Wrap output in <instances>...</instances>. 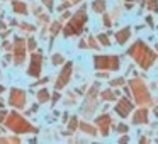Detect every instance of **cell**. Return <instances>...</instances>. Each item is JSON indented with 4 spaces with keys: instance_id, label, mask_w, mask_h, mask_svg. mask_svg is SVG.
<instances>
[{
    "instance_id": "obj_1",
    "label": "cell",
    "mask_w": 158,
    "mask_h": 144,
    "mask_svg": "<svg viewBox=\"0 0 158 144\" xmlns=\"http://www.w3.org/2000/svg\"><path fill=\"white\" fill-rule=\"evenodd\" d=\"M129 54L133 56V58L139 63V66H143V68H150L151 63H153V59H155V54L148 49V46L144 44V42H141V41L134 42V44L131 46Z\"/></svg>"
},
{
    "instance_id": "obj_2",
    "label": "cell",
    "mask_w": 158,
    "mask_h": 144,
    "mask_svg": "<svg viewBox=\"0 0 158 144\" xmlns=\"http://www.w3.org/2000/svg\"><path fill=\"white\" fill-rule=\"evenodd\" d=\"M85 21H87L85 12L80 10L78 14H77L75 17L72 19V22L68 24V27L65 29V34H66V36H72L73 32H75V34H78V32L82 31V27H83V24H85Z\"/></svg>"
},
{
    "instance_id": "obj_3",
    "label": "cell",
    "mask_w": 158,
    "mask_h": 144,
    "mask_svg": "<svg viewBox=\"0 0 158 144\" xmlns=\"http://www.w3.org/2000/svg\"><path fill=\"white\" fill-rule=\"evenodd\" d=\"M95 68L104 70H117L119 68V58L117 56H97L95 59Z\"/></svg>"
},
{
    "instance_id": "obj_4",
    "label": "cell",
    "mask_w": 158,
    "mask_h": 144,
    "mask_svg": "<svg viewBox=\"0 0 158 144\" xmlns=\"http://www.w3.org/2000/svg\"><path fill=\"white\" fill-rule=\"evenodd\" d=\"M131 88L134 90V97H136V102L138 103H146L150 102V95H148V90L139 80H134L131 82Z\"/></svg>"
},
{
    "instance_id": "obj_5",
    "label": "cell",
    "mask_w": 158,
    "mask_h": 144,
    "mask_svg": "<svg viewBox=\"0 0 158 144\" xmlns=\"http://www.w3.org/2000/svg\"><path fill=\"white\" fill-rule=\"evenodd\" d=\"M9 126L10 127H14L17 132H27V130H31V126L29 124H26L24 120L21 119L19 115H10V120H9Z\"/></svg>"
},
{
    "instance_id": "obj_6",
    "label": "cell",
    "mask_w": 158,
    "mask_h": 144,
    "mask_svg": "<svg viewBox=\"0 0 158 144\" xmlns=\"http://www.w3.org/2000/svg\"><path fill=\"white\" fill-rule=\"evenodd\" d=\"M131 109H133V103H129V100H126V98H121L119 103L116 105V112L119 114L121 117H126Z\"/></svg>"
},
{
    "instance_id": "obj_7",
    "label": "cell",
    "mask_w": 158,
    "mask_h": 144,
    "mask_svg": "<svg viewBox=\"0 0 158 144\" xmlns=\"http://www.w3.org/2000/svg\"><path fill=\"white\" fill-rule=\"evenodd\" d=\"M70 71H72V65H66L65 68H63V71H61V75H60V80L56 82V88H61L63 85H65L66 82L70 80Z\"/></svg>"
},
{
    "instance_id": "obj_8",
    "label": "cell",
    "mask_w": 158,
    "mask_h": 144,
    "mask_svg": "<svg viewBox=\"0 0 158 144\" xmlns=\"http://www.w3.org/2000/svg\"><path fill=\"white\" fill-rule=\"evenodd\" d=\"M97 124H99V127H100V132H102L104 136H107V134H109V124H110L109 115L99 117V119H97Z\"/></svg>"
},
{
    "instance_id": "obj_9",
    "label": "cell",
    "mask_w": 158,
    "mask_h": 144,
    "mask_svg": "<svg viewBox=\"0 0 158 144\" xmlns=\"http://www.w3.org/2000/svg\"><path fill=\"white\" fill-rule=\"evenodd\" d=\"M31 61H32V63H31V68H29V73L36 76V75L39 73V68H41V56H39V54H34Z\"/></svg>"
},
{
    "instance_id": "obj_10",
    "label": "cell",
    "mask_w": 158,
    "mask_h": 144,
    "mask_svg": "<svg viewBox=\"0 0 158 144\" xmlns=\"http://www.w3.org/2000/svg\"><path fill=\"white\" fill-rule=\"evenodd\" d=\"M10 102H12V105L22 107V105H24V93L19 92V90H14L12 95H10Z\"/></svg>"
},
{
    "instance_id": "obj_11",
    "label": "cell",
    "mask_w": 158,
    "mask_h": 144,
    "mask_svg": "<svg viewBox=\"0 0 158 144\" xmlns=\"http://www.w3.org/2000/svg\"><path fill=\"white\" fill-rule=\"evenodd\" d=\"M129 34H131L129 27L123 29V31H119V32H117V34H116V41L119 42V44H124V42L127 41V38H129Z\"/></svg>"
},
{
    "instance_id": "obj_12",
    "label": "cell",
    "mask_w": 158,
    "mask_h": 144,
    "mask_svg": "<svg viewBox=\"0 0 158 144\" xmlns=\"http://www.w3.org/2000/svg\"><path fill=\"white\" fill-rule=\"evenodd\" d=\"M133 122L134 124H141V122H148V112L146 110H138L136 112V115H134V119H133Z\"/></svg>"
},
{
    "instance_id": "obj_13",
    "label": "cell",
    "mask_w": 158,
    "mask_h": 144,
    "mask_svg": "<svg viewBox=\"0 0 158 144\" xmlns=\"http://www.w3.org/2000/svg\"><path fill=\"white\" fill-rule=\"evenodd\" d=\"M104 9H106V2L104 0H95L94 2V10L95 12H104Z\"/></svg>"
},
{
    "instance_id": "obj_14",
    "label": "cell",
    "mask_w": 158,
    "mask_h": 144,
    "mask_svg": "<svg viewBox=\"0 0 158 144\" xmlns=\"http://www.w3.org/2000/svg\"><path fill=\"white\" fill-rule=\"evenodd\" d=\"M148 5H150L151 10H156L158 12V2H156V0H148Z\"/></svg>"
},
{
    "instance_id": "obj_15",
    "label": "cell",
    "mask_w": 158,
    "mask_h": 144,
    "mask_svg": "<svg viewBox=\"0 0 158 144\" xmlns=\"http://www.w3.org/2000/svg\"><path fill=\"white\" fill-rule=\"evenodd\" d=\"M82 129L85 130V132H89V134H95V130H94V127L87 126V124H82Z\"/></svg>"
},
{
    "instance_id": "obj_16",
    "label": "cell",
    "mask_w": 158,
    "mask_h": 144,
    "mask_svg": "<svg viewBox=\"0 0 158 144\" xmlns=\"http://www.w3.org/2000/svg\"><path fill=\"white\" fill-rule=\"evenodd\" d=\"M14 7H15V10H17V12H22V14L26 12V9H24V4H19V2H17V4H14Z\"/></svg>"
},
{
    "instance_id": "obj_17",
    "label": "cell",
    "mask_w": 158,
    "mask_h": 144,
    "mask_svg": "<svg viewBox=\"0 0 158 144\" xmlns=\"http://www.w3.org/2000/svg\"><path fill=\"white\" fill-rule=\"evenodd\" d=\"M99 41L102 42V44H106V46L109 44V39H107V38H106V36H104V34H100V36H99Z\"/></svg>"
},
{
    "instance_id": "obj_18",
    "label": "cell",
    "mask_w": 158,
    "mask_h": 144,
    "mask_svg": "<svg viewBox=\"0 0 158 144\" xmlns=\"http://www.w3.org/2000/svg\"><path fill=\"white\" fill-rule=\"evenodd\" d=\"M60 61H63V58L60 54H56V56H53V63H55V65H60Z\"/></svg>"
},
{
    "instance_id": "obj_19",
    "label": "cell",
    "mask_w": 158,
    "mask_h": 144,
    "mask_svg": "<svg viewBox=\"0 0 158 144\" xmlns=\"http://www.w3.org/2000/svg\"><path fill=\"white\" fill-rule=\"evenodd\" d=\"M46 98H48V93H46V92H41V93H39V100H43V102H44Z\"/></svg>"
},
{
    "instance_id": "obj_20",
    "label": "cell",
    "mask_w": 158,
    "mask_h": 144,
    "mask_svg": "<svg viewBox=\"0 0 158 144\" xmlns=\"http://www.w3.org/2000/svg\"><path fill=\"white\" fill-rule=\"evenodd\" d=\"M102 98H114V95L110 92H106V93H102Z\"/></svg>"
},
{
    "instance_id": "obj_21",
    "label": "cell",
    "mask_w": 158,
    "mask_h": 144,
    "mask_svg": "<svg viewBox=\"0 0 158 144\" xmlns=\"http://www.w3.org/2000/svg\"><path fill=\"white\" fill-rule=\"evenodd\" d=\"M117 130H119V132H126V130H127V127L121 124V126H117Z\"/></svg>"
},
{
    "instance_id": "obj_22",
    "label": "cell",
    "mask_w": 158,
    "mask_h": 144,
    "mask_svg": "<svg viewBox=\"0 0 158 144\" xmlns=\"http://www.w3.org/2000/svg\"><path fill=\"white\" fill-rule=\"evenodd\" d=\"M75 127H77V120L73 119L72 122H70V129H75Z\"/></svg>"
},
{
    "instance_id": "obj_23",
    "label": "cell",
    "mask_w": 158,
    "mask_h": 144,
    "mask_svg": "<svg viewBox=\"0 0 158 144\" xmlns=\"http://www.w3.org/2000/svg\"><path fill=\"white\" fill-rule=\"evenodd\" d=\"M2 92H4V86H0V93H2Z\"/></svg>"
},
{
    "instance_id": "obj_24",
    "label": "cell",
    "mask_w": 158,
    "mask_h": 144,
    "mask_svg": "<svg viewBox=\"0 0 158 144\" xmlns=\"http://www.w3.org/2000/svg\"><path fill=\"white\" fill-rule=\"evenodd\" d=\"M2 119H4V114H0V120H2Z\"/></svg>"
},
{
    "instance_id": "obj_25",
    "label": "cell",
    "mask_w": 158,
    "mask_h": 144,
    "mask_svg": "<svg viewBox=\"0 0 158 144\" xmlns=\"http://www.w3.org/2000/svg\"><path fill=\"white\" fill-rule=\"evenodd\" d=\"M73 2H78V0H73Z\"/></svg>"
},
{
    "instance_id": "obj_26",
    "label": "cell",
    "mask_w": 158,
    "mask_h": 144,
    "mask_svg": "<svg viewBox=\"0 0 158 144\" xmlns=\"http://www.w3.org/2000/svg\"><path fill=\"white\" fill-rule=\"evenodd\" d=\"M0 107H2V102H0Z\"/></svg>"
},
{
    "instance_id": "obj_27",
    "label": "cell",
    "mask_w": 158,
    "mask_h": 144,
    "mask_svg": "<svg viewBox=\"0 0 158 144\" xmlns=\"http://www.w3.org/2000/svg\"><path fill=\"white\" fill-rule=\"evenodd\" d=\"M156 51H158V46H156Z\"/></svg>"
}]
</instances>
